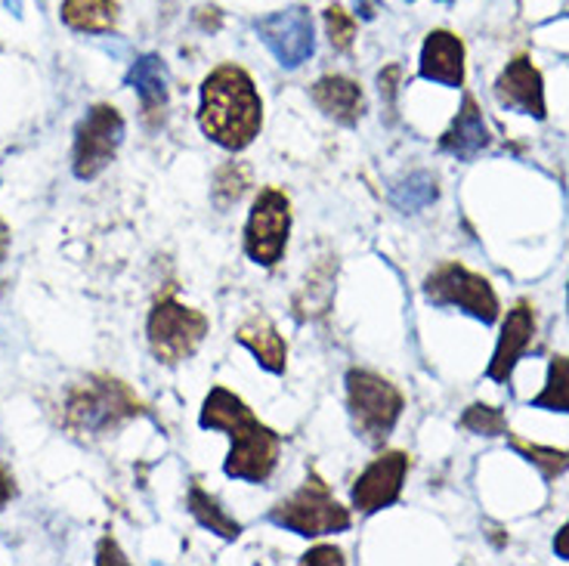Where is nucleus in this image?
<instances>
[{"label":"nucleus","mask_w":569,"mask_h":566,"mask_svg":"<svg viewBox=\"0 0 569 566\" xmlns=\"http://www.w3.org/2000/svg\"><path fill=\"white\" fill-rule=\"evenodd\" d=\"M508 443H511L517 453L523 455L527 461L539 467L541 474H545V480H555L560 474H567L569 470V453H557V449H545V446H536V443H527V439L511 437L508 434Z\"/></svg>","instance_id":"obj_23"},{"label":"nucleus","mask_w":569,"mask_h":566,"mask_svg":"<svg viewBox=\"0 0 569 566\" xmlns=\"http://www.w3.org/2000/svg\"><path fill=\"white\" fill-rule=\"evenodd\" d=\"M146 331H149V347L158 363L177 366L199 350V344L208 335V319L204 312L183 307L180 300L168 295L152 307Z\"/></svg>","instance_id":"obj_6"},{"label":"nucleus","mask_w":569,"mask_h":566,"mask_svg":"<svg viewBox=\"0 0 569 566\" xmlns=\"http://www.w3.org/2000/svg\"><path fill=\"white\" fill-rule=\"evenodd\" d=\"M326 31H328V41L335 50H341L347 53L356 41V19L343 7H328L326 10Z\"/></svg>","instance_id":"obj_26"},{"label":"nucleus","mask_w":569,"mask_h":566,"mask_svg":"<svg viewBox=\"0 0 569 566\" xmlns=\"http://www.w3.org/2000/svg\"><path fill=\"white\" fill-rule=\"evenodd\" d=\"M555 554L560 557V560H569V520H567V526H563V529L557 533Z\"/></svg>","instance_id":"obj_30"},{"label":"nucleus","mask_w":569,"mask_h":566,"mask_svg":"<svg viewBox=\"0 0 569 566\" xmlns=\"http://www.w3.org/2000/svg\"><path fill=\"white\" fill-rule=\"evenodd\" d=\"M16 498V480H13V474L7 470V467L0 465V510L7 508L10 502Z\"/></svg>","instance_id":"obj_29"},{"label":"nucleus","mask_w":569,"mask_h":566,"mask_svg":"<svg viewBox=\"0 0 569 566\" xmlns=\"http://www.w3.org/2000/svg\"><path fill=\"white\" fill-rule=\"evenodd\" d=\"M260 41L270 47V53L279 59L284 69H298L307 59L313 57V19L303 7H288L279 13H270L267 19L257 22Z\"/></svg>","instance_id":"obj_10"},{"label":"nucleus","mask_w":569,"mask_h":566,"mask_svg":"<svg viewBox=\"0 0 569 566\" xmlns=\"http://www.w3.org/2000/svg\"><path fill=\"white\" fill-rule=\"evenodd\" d=\"M62 22L74 31H112L118 26L114 0H62Z\"/></svg>","instance_id":"obj_19"},{"label":"nucleus","mask_w":569,"mask_h":566,"mask_svg":"<svg viewBox=\"0 0 569 566\" xmlns=\"http://www.w3.org/2000/svg\"><path fill=\"white\" fill-rule=\"evenodd\" d=\"M496 100L505 109L529 115L536 121H545L548 106H545V85H541V71L532 66L529 57H517L508 62V69L498 75Z\"/></svg>","instance_id":"obj_12"},{"label":"nucleus","mask_w":569,"mask_h":566,"mask_svg":"<svg viewBox=\"0 0 569 566\" xmlns=\"http://www.w3.org/2000/svg\"><path fill=\"white\" fill-rule=\"evenodd\" d=\"M201 427L227 430L232 449L227 458V474L244 483H267L279 465V437L270 427L260 425L254 411L244 406L227 387H213L201 406Z\"/></svg>","instance_id":"obj_2"},{"label":"nucleus","mask_w":569,"mask_h":566,"mask_svg":"<svg viewBox=\"0 0 569 566\" xmlns=\"http://www.w3.org/2000/svg\"><path fill=\"white\" fill-rule=\"evenodd\" d=\"M189 510H192V517H196L201 526H208L211 533L229 538V542L239 538V533H242V526L236 524L227 510L220 508V502L208 496L201 486H192V489H189Z\"/></svg>","instance_id":"obj_20"},{"label":"nucleus","mask_w":569,"mask_h":566,"mask_svg":"<svg viewBox=\"0 0 569 566\" xmlns=\"http://www.w3.org/2000/svg\"><path fill=\"white\" fill-rule=\"evenodd\" d=\"M128 85L140 93L142 112L149 118V125H156L158 118H164L168 109V69L161 57H140L128 71Z\"/></svg>","instance_id":"obj_17"},{"label":"nucleus","mask_w":569,"mask_h":566,"mask_svg":"<svg viewBox=\"0 0 569 566\" xmlns=\"http://www.w3.org/2000/svg\"><path fill=\"white\" fill-rule=\"evenodd\" d=\"M199 125L208 140L229 152H242L254 142L263 128V102L248 71L239 66H220L204 78Z\"/></svg>","instance_id":"obj_1"},{"label":"nucleus","mask_w":569,"mask_h":566,"mask_svg":"<svg viewBox=\"0 0 569 566\" xmlns=\"http://www.w3.org/2000/svg\"><path fill=\"white\" fill-rule=\"evenodd\" d=\"M347 406H350V418L362 439L371 446H381L393 434L406 399L381 375L353 368L347 375Z\"/></svg>","instance_id":"obj_4"},{"label":"nucleus","mask_w":569,"mask_h":566,"mask_svg":"<svg viewBox=\"0 0 569 566\" xmlns=\"http://www.w3.org/2000/svg\"><path fill=\"white\" fill-rule=\"evenodd\" d=\"M421 78L442 87L465 85V43L452 31H430L421 50Z\"/></svg>","instance_id":"obj_14"},{"label":"nucleus","mask_w":569,"mask_h":566,"mask_svg":"<svg viewBox=\"0 0 569 566\" xmlns=\"http://www.w3.org/2000/svg\"><path fill=\"white\" fill-rule=\"evenodd\" d=\"M313 102L326 112V118L338 121L343 128H353L366 112V100L356 81L343 75H326L313 85Z\"/></svg>","instance_id":"obj_15"},{"label":"nucleus","mask_w":569,"mask_h":566,"mask_svg":"<svg viewBox=\"0 0 569 566\" xmlns=\"http://www.w3.org/2000/svg\"><path fill=\"white\" fill-rule=\"evenodd\" d=\"M97 564H128V557L121 554V548L114 545L112 538L106 536L97 548Z\"/></svg>","instance_id":"obj_28"},{"label":"nucleus","mask_w":569,"mask_h":566,"mask_svg":"<svg viewBox=\"0 0 569 566\" xmlns=\"http://www.w3.org/2000/svg\"><path fill=\"white\" fill-rule=\"evenodd\" d=\"M532 335H536V312H532V307H529L527 300H517L513 310H508L505 326H501V335H498L496 344V356H492L486 375L498 384L508 381L513 366L520 363V356L527 354Z\"/></svg>","instance_id":"obj_13"},{"label":"nucleus","mask_w":569,"mask_h":566,"mask_svg":"<svg viewBox=\"0 0 569 566\" xmlns=\"http://www.w3.org/2000/svg\"><path fill=\"white\" fill-rule=\"evenodd\" d=\"M486 146H489V130H486L483 112H480V106H477L473 97H465L461 112L456 115L452 128L442 133L440 149L449 152V156L470 161L473 156H480Z\"/></svg>","instance_id":"obj_16"},{"label":"nucleus","mask_w":569,"mask_h":566,"mask_svg":"<svg viewBox=\"0 0 569 566\" xmlns=\"http://www.w3.org/2000/svg\"><path fill=\"white\" fill-rule=\"evenodd\" d=\"M10 251V227L0 220V264H3V257Z\"/></svg>","instance_id":"obj_32"},{"label":"nucleus","mask_w":569,"mask_h":566,"mask_svg":"<svg viewBox=\"0 0 569 566\" xmlns=\"http://www.w3.org/2000/svg\"><path fill=\"white\" fill-rule=\"evenodd\" d=\"M291 232V205L279 189H260L244 224V255L260 267H276Z\"/></svg>","instance_id":"obj_9"},{"label":"nucleus","mask_w":569,"mask_h":566,"mask_svg":"<svg viewBox=\"0 0 569 566\" xmlns=\"http://www.w3.org/2000/svg\"><path fill=\"white\" fill-rule=\"evenodd\" d=\"M427 300L440 304V307H458L473 319H480L483 326H492L498 319V295L483 276L470 272L461 264H442L433 269L425 282Z\"/></svg>","instance_id":"obj_8"},{"label":"nucleus","mask_w":569,"mask_h":566,"mask_svg":"<svg viewBox=\"0 0 569 566\" xmlns=\"http://www.w3.org/2000/svg\"><path fill=\"white\" fill-rule=\"evenodd\" d=\"M303 564H326V566H335V564H343V554L338 548H313V552H307L300 557Z\"/></svg>","instance_id":"obj_27"},{"label":"nucleus","mask_w":569,"mask_h":566,"mask_svg":"<svg viewBox=\"0 0 569 566\" xmlns=\"http://www.w3.org/2000/svg\"><path fill=\"white\" fill-rule=\"evenodd\" d=\"M406 474H409V455L406 453H385L381 458H375L353 483V493H350L353 508L362 514L390 508L402 493Z\"/></svg>","instance_id":"obj_11"},{"label":"nucleus","mask_w":569,"mask_h":566,"mask_svg":"<svg viewBox=\"0 0 569 566\" xmlns=\"http://www.w3.org/2000/svg\"><path fill=\"white\" fill-rule=\"evenodd\" d=\"M433 199H437V183H433L427 173H415L406 183L393 189V205L406 214L425 208V205H430Z\"/></svg>","instance_id":"obj_24"},{"label":"nucleus","mask_w":569,"mask_h":566,"mask_svg":"<svg viewBox=\"0 0 569 566\" xmlns=\"http://www.w3.org/2000/svg\"><path fill=\"white\" fill-rule=\"evenodd\" d=\"M461 427L470 434H480V437H508V421L501 409L483 406V403H473L465 415H461Z\"/></svg>","instance_id":"obj_25"},{"label":"nucleus","mask_w":569,"mask_h":566,"mask_svg":"<svg viewBox=\"0 0 569 566\" xmlns=\"http://www.w3.org/2000/svg\"><path fill=\"white\" fill-rule=\"evenodd\" d=\"M142 399L128 384L109 375H90L66 397V427L78 437H102L142 415Z\"/></svg>","instance_id":"obj_3"},{"label":"nucleus","mask_w":569,"mask_h":566,"mask_svg":"<svg viewBox=\"0 0 569 566\" xmlns=\"http://www.w3.org/2000/svg\"><path fill=\"white\" fill-rule=\"evenodd\" d=\"M121 140H124V118H121V112L109 102L93 106L74 130V152H71L74 177L78 180L100 177L118 156Z\"/></svg>","instance_id":"obj_7"},{"label":"nucleus","mask_w":569,"mask_h":566,"mask_svg":"<svg viewBox=\"0 0 569 566\" xmlns=\"http://www.w3.org/2000/svg\"><path fill=\"white\" fill-rule=\"evenodd\" d=\"M239 344H244L260 366L272 371V375H282L284 366H288V344L282 340V335L276 331L267 316H251L242 328H239Z\"/></svg>","instance_id":"obj_18"},{"label":"nucleus","mask_w":569,"mask_h":566,"mask_svg":"<svg viewBox=\"0 0 569 566\" xmlns=\"http://www.w3.org/2000/svg\"><path fill=\"white\" fill-rule=\"evenodd\" d=\"M270 520L276 526L298 533V536L316 538L350 529V510L335 502L328 483L310 474L295 496H288L270 510Z\"/></svg>","instance_id":"obj_5"},{"label":"nucleus","mask_w":569,"mask_h":566,"mask_svg":"<svg viewBox=\"0 0 569 566\" xmlns=\"http://www.w3.org/2000/svg\"><path fill=\"white\" fill-rule=\"evenodd\" d=\"M532 409L569 411V356H555L548 368V384L539 397L532 399Z\"/></svg>","instance_id":"obj_21"},{"label":"nucleus","mask_w":569,"mask_h":566,"mask_svg":"<svg viewBox=\"0 0 569 566\" xmlns=\"http://www.w3.org/2000/svg\"><path fill=\"white\" fill-rule=\"evenodd\" d=\"M356 7H359L362 19H375L381 10V0H356Z\"/></svg>","instance_id":"obj_31"},{"label":"nucleus","mask_w":569,"mask_h":566,"mask_svg":"<svg viewBox=\"0 0 569 566\" xmlns=\"http://www.w3.org/2000/svg\"><path fill=\"white\" fill-rule=\"evenodd\" d=\"M248 186H251V168L244 161H229L213 177V205L227 211L229 205L242 199Z\"/></svg>","instance_id":"obj_22"}]
</instances>
